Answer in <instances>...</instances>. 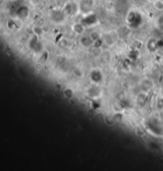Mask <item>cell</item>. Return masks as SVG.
I'll use <instances>...</instances> for the list:
<instances>
[{"mask_svg":"<svg viewBox=\"0 0 163 171\" xmlns=\"http://www.w3.org/2000/svg\"><path fill=\"white\" fill-rule=\"evenodd\" d=\"M134 133L135 134L138 136V137H140V138H143L144 136L146 135V130L142 127V126H137L135 129H134Z\"/></svg>","mask_w":163,"mask_h":171,"instance_id":"obj_12","label":"cell"},{"mask_svg":"<svg viewBox=\"0 0 163 171\" xmlns=\"http://www.w3.org/2000/svg\"><path fill=\"white\" fill-rule=\"evenodd\" d=\"M155 106L158 110H163V98L158 97L157 98Z\"/></svg>","mask_w":163,"mask_h":171,"instance_id":"obj_14","label":"cell"},{"mask_svg":"<svg viewBox=\"0 0 163 171\" xmlns=\"http://www.w3.org/2000/svg\"><path fill=\"white\" fill-rule=\"evenodd\" d=\"M73 74L77 78H83L84 76V71L80 67H74L73 69Z\"/></svg>","mask_w":163,"mask_h":171,"instance_id":"obj_9","label":"cell"},{"mask_svg":"<svg viewBox=\"0 0 163 171\" xmlns=\"http://www.w3.org/2000/svg\"><path fill=\"white\" fill-rule=\"evenodd\" d=\"M103 42H105L108 46H112L114 44V40L112 39V38L111 36H105V37L103 38Z\"/></svg>","mask_w":163,"mask_h":171,"instance_id":"obj_17","label":"cell"},{"mask_svg":"<svg viewBox=\"0 0 163 171\" xmlns=\"http://www.w3.org/2000/svg\"><path fill=\"white\" fill-rule=\"evenodd\" d=\"M162 66H163V58H162Z\"/></svg>","mask_w":163,"mask_h":171,"instance_id":"obj_19","label":"cell"},{"mask_svg":"<svg viewBox=\"0 0 163 171\" xmlns=\"http://www.w3.org/2000/svg\"><path fill=\"white\" fill-rule=\"evenodd\" d=\"M80 44L84 48H89L94 44L92 40L90 39L88 35H82L80 38Z\"/></svg>","mask_w":163,"mask_h":171,"instance_id":"obj_4","label":"cell"},{"mask_svg":"<svg viewBox=\"0 0 163 171\" xmlns=\"http://www.w3.org/2000/svg\"><path fill=\"white\" fill-rule=\"evenodd\" d=\"M147 48L150 52L155 51L158 48V41L153 38L150 39L147 42Z\"/></svg>","mask_w":163,"mask_h":171,"instance_id":"obj_6","label":"cell"},{"mask_svg":"<svg viewBox=\"0 0 163 171\" xmlns=\"http://www.w3.org/2000/svg\"><path fill=\"white\" fill-rule=\"evenodd\" d=\"M88 36L90 37V39L92 40V42H94V43L97 42V41H99V39H102L100 34H99L98 31H96V30H93V31H92V32L88 35Z\"/></svg>","mask_w":163,"mask_h":171,"instance_id":"obj_8","label":"cell"},{"mask_svg":"<svg viewBox=\"0 0 163 171\" xmlns=\"http://www.w3.org/2000/svg\"><path fill=\"white\" fill-rule=\"evenodd\" d=\"M43 68H44V66H43L42 62H34V69L36 71H42Z\"/></svg>","mask_w":163,"mask_h":171,"instance_id":"obj_18","label":"cell"},{"mask_svg":"<svg viewBox=\"0 0 163 171\" xmlns=\"http://www.w3.org/2000/svg\"><path fill=\"white\" fill-rule=\"evenodd\" d=\"M80 11L84 15H88L92 13L94 7V1L93 0H81L79 3Z\"/></svg>","mask_w":163,"mask_h":171,"instance_id":"obj_1","label":"cell"},{"mask_svg":"<svg viewBox=\"0 0 163 171\" xmlns=\"http://www.w3.org/2000/svg\"><path fill=\"white\" fill-rule=\"evenodd\" d=\"M52 19L53 20V22L55 23H60L61 21H63L64 19V12L61 10H53L51 15Z\"/></svg>","mask_w":163,"mask_h":171,"instance_id":"obj_5","label":"cell"},{"mask_svg":"<svg viewBox=\"0 0 163 171\" xmlns=\"http://www.w3.org/2000/svg\"><path fill=\"white\" fill-rule=\"evenodd\" d=\"M75 5L76 4L73 3H67L64 4V7L62 9V11L64 12L65 16H69L71 15L76 13Z\"/></svg>","mask_w":163,"mask_h":171,"instance_id":"obj_2","label":"cell"},{"mask_svg":"<svg viewBox=\"0 0 163 171\" xmlns=\"http://www.w3.org/2000/svg\"><path fill=\"white\" fill-rule=\"evenodd\" d=\"M33 33H34V35H37L40 37V36H42L43 35V33H44V30L42 27L38 26H35L33 27Z\"/></svg>","mask_w":163,"mask_h":171,"instance_id":"obj_13","label":"cell"},{"mask_svg":"<svg viewBox=\"0 0 163 171\" xmlns=\"http://www.w3.org/2000/svg\"><path fill=\"white\" fill-rule=\"evenodd\" d=\"M153 7L158 11H163V0L153 1Z\"/></svg>","mask_w":163,"mask_h":171,"instance_id":"obj_10","label":"cell"},{"mask_svg":"<svg viewBox=\"0 0 163 171\" xmlns=\"http://www.w3.org/2000/svg\"><path fill=\"white\" fill-rule=\"evenodd\" d=\"M62 95H63V97L65 99L70 100V99H72L74 97L73 89L71 87H68L64 88L63 91H62Z\"/></svg>","mask_w":163,"mask_h":171,"instance_id":"obj_7","label":"cell"},{"mask_svg":"<svg viewBox=\"0 0 163 171\" xmlns=\"http://www.w3.org/2000/svg\"><path fill=\"white\" fill-rule=\"evenodd\" d=\"M72 30L77 35H83L85 31V26L81 23H74L72 26Z\"/></svg>","mask_w":163,"mask_h":171,"instance_id":"obj_3","label":"cell"},{"mask_svg":"<svg viewBox=\"0 0 163 171\" xmlns=\"http://www.w3.org/2000/svg\"><path fill=\"white\" fill-rule=\"evenodd\" d=\"M68 44V39H65V38H62V39L58 42V46L63 49L65 48V47H67Z\"/></svg>","mask_w":163,"mask_h":171,"instance_id":"obj_16","label":"cell"},{"mask_svg":"<svg viewBox=\"0 0 163 171\" xmlns=\"http://www.w3.org/2000/svg\"><path fill=\"white\" fill-rule=\"evenodd\" d=\"M101 58L105 62H108L112 59V55L110 54L109 51H103L101 54Z\"/></svg>","mask_w":163,"mask_h":171,"instance_id":"obj_15","label":"cell"},{"mask_svg":"<svg viewBox=\"0 0 163 171\" xmlns=\"http://www.w3.org/2000/svg\"><path fill=\"white\" fill-rule=\"evenodd\" d=\"M104 122L108 126H112L115 123V114L114 115H107L104 118Z\"/></svg>","mask_w":163,"mask_h":171,"instance_id":"obj_11","label":"cell"}]
</instances>
